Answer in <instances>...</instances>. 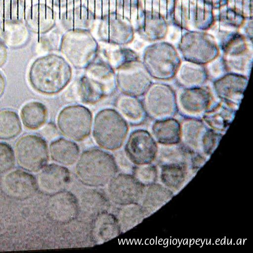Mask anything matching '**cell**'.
<instances>
[{"label":"cell","mask_w":253,"mask_h":253,"mask_svg":"<svg viewBox=\"0 0 253 253\" xmlns=\"http://www.w3.org/2000/svg\"><path fill=\"white\" fill-rule=\"evenodd\" d=\"M66 91L69 102L93 105L112 95L117 88L116 72L104 60L95 61Z\"/></svg>","instance_id":"6da1fadb"},{"label":"cell","mask_w":253,"mask_h":253,"mask_svg":"<svg viewBox=\"0 0 253 253\" xmlns=\"http://www.w3.org/2000/svg\"><path fill=\"white\" fill-rule=\"evenodd\" d=\"M72 67L65 58L50 54L36 59L29 72V80L38 92L45 95L57 94L70 84Z\"/></svg>","instance_id":"7a4b0ae2"},{"label":"cell","mask_w":253,"mask_h":253,"mask_svg":"<svg viewBox=\"0 0 253 253\" xmlns=\"http://www.w3.org/2000/svg\"><path fill=\"white\" fill-rule=\"evenodd\" d=\"M76 174L83 184L90 187L104 186L118 171L114 157L104 149L90 148L80 155Z\"/></svg>","instance_id":"3957f363"},{"label":"cell","mask_w":253,"mask_h":253,"mask_svg":"<svg viewBox=\"0 0 253 253\" xmlns=\"http://www.w3.org/2000/svg\"><path fill=\"white\" fill-rule=\"evenodd\" d=\"M91 132L101 148L115 151L124 144L128 134L129 124L116 109L105 108L93 118Z\"/></svg>","instance_id":"277c9868"},{"label":"cell","mask_w":253,"mask_h":253,"mask_svg":"<svg viewBox=\"0 0 253 253\" xmlns=\"http://www.w3.org/2000/svg\"><path fill=\"white\" fill-rule=\"evenodd\" d=\"M59 49L72 67L86 69L94 62L99 53V45L89 30L75 29L65 31Z\"/></svg>","instance_id":"5b68a950"},{"label":"cell","mask_w":253,"mask_h":253,"mask_svg":"<svg viewBox=\"0 0 253 253\" xmlns=\"http://www.w3.org/2000/svg\"><path fill=\"white\" fill-rule=\"evenodd\" d=\"M182 60L171 44L159 42L147 46L142 56V63L152 79L168 81L174 79Z\"/></svg>","instance_id":"8992f818"},{"label":"cell","mask_w":253,"mask_h":253,"mask_svg":"<svg viewBox=\"0 0 253 253\" xmlns=\"http://www.w3.org/2000/svg\"><path fill=\"white\" fill-rule=\"evenodd\" d=\"M93 119L92 113L88 108L83 104H71L59 112L57 126L65 137L80 142L91 133Z\"/></svg>","instance_id":"52a82bcc"},{"label":"cell","mask_w":253,"mask_h":253,"mask_svg":"<svg viewBox=\"0 0 253 253\" xmlns=\"http://www.w3.org/2000/svg\"><path fill=\"white\" fill-rule=\"evenodd\" d=\"M142 96L147 117L153 121L174 118L177 114L176 92L168 84L152 83Z\"/></svg>","instance_id":"ba28073f"},{"label":"cell","mask_w":253,"mask_h":253,"mask_svg":"<svg viewBox=\"0 0 253 253\" xmlns=\"http://www.w3.org/2000/svg\"><path fill=\"white\" fill-rule=\"evenodd\" d=\"M15 154L18 164L22 169L34 172L43 168L49 158L46 141L35 134L23 136L18 140Z\"/></svg>","instance_id":"9c48e42d"},{"label":"cell","mask_w":253,"mask_h":253,"mask_svg":"<svg viewBox=\"0 0 253 253\" xmlns=\"http://www.w3.org/2000/svg\"><path fill=\"white\" fill-rule=\"evenodd\" d=\"M115 72L117 88L121 93L141 97L153 83L140 59L126 63Z\"/></svg>","instance_id":"30bf717a"},{"label":"cell","mask_w":253,"mask_h":253,"mask_svg":"<svg viewBox=\"0 0 253 253\" xmlns=\"http://www.w3.org/2000/svg\"><path fill=\"white\" fill-rule=\"evenodd\" d=\"M177 113L183 118L201 119L214 102L212 91L207 85L185 88L176 91Z\"/></svg>","instance_id":"8fae6325"},{"label":"cell","mask_w":253,"mask_h":253,"mask_svg":"<svg viewBox=\"0 0 253 253\" xmlns=\"http://www.w3.org/2000/svg\"><path fill=\"white\" fill-rule=\"evenodd\" d=\"M127 158L137 165L149 164L158 154V145L151 132L136 129L129 134L124 147Z\"/></svg>","instance_id":"7c38bea8"},{"label":"cell","mask_w":253,"mask_h":253,"mask_svg":"<svg viewBox=\"0 0 253 253\" xmlns=\"http://www.w3.org/2000/svg\"><path fill=\"white\" fill-rule=\"evenodd\" d=\"M133 175L119 173L108 183V192L112 201L124 206L137 203L141 200L145 187Z\"/></svg>","instance_id":"4fadbf2b"},{"label":"cell","mask_w":253,"mask_h":253,"mask_svg":"<svg viewBox=\"0 0 253 253\" xmlns=\"http://www.w3.org/2000/svg\"><path fill=\"white\" fill-rule=\"evenodd\" d=\"M97 34L100 41L117 46L130 43L134 37L132 24L117 14L100 20Z\"/></svg>","instance_id":"5bb4252c"},{"label":"cell","mask_w":253,"mask_h":253,"mask_svg":"<svg viewBox=\"0 0 253 253\" xmlns=\"http://www.w3.org/2000/svg\"><path fill=\"white\" fill-rule=\"evenodd\" d=\"M221 55L227 73L248 78L253 64V52L244 41H231L221 45Z\"/></svg>","instance_id":"9a60e30c"},{"label":"cell","mask_w":253,"mask_h":253,"mask_svg":"<svg viewBox=\"0 0 253 253\" xmlns=\"http://www.w3.org/2000/svg\"><path fill=\"white\" fill-rule=\"evenodd\" d=\"M249 79L243 75L227 73L212 81V92L220 100L238 109Z\"/></svg>","instance_id":"2e32d148"},{"label":"cell","mask_w":253,"mask_h":253,"mask_svg":"<svg viewBox=\"0 0 253 253\" xmlns=\"http://www.w3.org/2000/svg\"><path fill=\"white\" fill-rule=\"evenodd\" d=\"M183 60L205 65L219 55L215 42L205 38L184 39L179 44Z\"/></svg>","instance_id":"e0dca14e"},{"label":"cell","mask_w":253,"mask_h":253,"mask_svg":"<svg viewBox=\"0 0 253 253\" xmlns=\"http://www.w3.org/2000/svg\"><path fill=\"white\" fill-rule=\"evenodd\" d=\"M47 211L53 220L60 223H67L78 216L79 202L73 194L64 190L51 196Z\"/></svg>","instance_id":"ac0fdd59"},{"label":"cell","mask_w":253,"mask_h":253,"mask_svg":"<svg viewBox=\"0 0 253 253\" xmlns=\"http://www.w3.org/2000/svg\"><path fill=\"white\" fill-rule=\"evenodd\" d=\"M70 180V173L67 168L51 164L42 168L38 176L37 182L42 193L51 196L66 190Z\"/></svg>","instance_id":"d6986e66"},{"label":"cell","mask_w":253,"mask_h":253,"mask_svg":"<svg viewBox=\"0 0 253 253\" xmlns=\"http://www.w3.org/2000/svg\"><path fill=\"white\" fill-rule=\"evenodd\" d=\"M3 185L9 196L19 200L32 197L38 187L37 180L32 175L19 169L7 174L4 177Z\"/></svg>","instance_id":"ffe728a7"},{"label":"cell","mask_w":253,"mask_h":253,"mask_svg":"<svg viewBox=\"0 0 253 253\" xmlns=\"http://www.w3.org/2000/svg\"><path fill=\"white\" fill-rule=\"evenodd\" d=\"M238 109L223 101L213 102L201 119L211 129L226 133L233 121Z\"/></svg>","instance_id":"44dd1931"},{"label":"cell","mask_w":253,"mask_h":253,"mask_svg":"<svg viewBox=\"0 0 253 253\" xmlns=\"http://www.w3.org/2000/svg\"><path fill=\"white\" fill-rule=\"evenodd\" d=\"M179 87L190 88L205 85L209 81L205 65L183 60L174 78Z\"/></svg>","instance_id":"7402d4cb"},{"label":"cell","mask_w":253,"mask_h":253,"mask_svg":"<svg viewBox=\"0 0 253 253\" xmlns=\"http://www.w3.org/2000/svg\"><path fill=\"white\" fill-rule=\"evenodd\" d=\"M121 233L117 217L107 211L96 215L93 219L91 238L95 245H99L118 237Z\"/></svg>","instance_id":"603a6c76"},{"label":"cell","mask_w":253,"mask_h":253,"mask_svg":"<svg viewBox=\"0 0 253 253\" xmlns=\"http://www.w3.org/2000/svg\"><path fill=\"white\" fill-rule=\"evenodd\" d=\"M115 106L131 126L143 125L148 118L142 100L139 97L121 93L115 101Z\"/></svg>","instance_id":"cb8c5ba5"},{"label":"cell","mask_w":253,"mask_h":253,"mask_svg":"<svg viewBox=\"0 0 253 253\" xmlns=\"http://www.w3.org/2000/svg\"><path fill=\"white\" fill-rule=\"evenodd\" d=\"M180 143L190 151L202 152V140L209 127L202 119L183 118L180 122Z\"/></svg>","instance_id":"d4e9b609"},{"label":"cell","mask_w":253,"mask_h":253,"mask_svg":"<svg viewBox=\"0 0 253 253\" xmlns=\"http://www.w3.org/2000/svg\"><path fill=\"white\" fill-rule=\"evenodd\" d=\"M59 17L65 31L75 29L90 31L96 20L92 13L84 3L65 11Z\"/></svg>","instance_id":"484cf974"},{"label":"cell","mask_w":253,"mask_h":253,"mask_svg":"<svg viewBox=\"0 0 253 253\" xmlns=\"http://www.w3.org/2000/svg\"><path fill=\"white\" fill-rule=\"evenodd\" d=\"M151 134L159 144L173 145L180 142V122L174 118L154 121Z\"/></svg>","instance_id":"4316f807"},{"label":"cell","mask_w":253,"mask_h":253,"mask_svg":"<svg viewBox=\"0 0 253 253\" xmlns=\"http://www.w3.org/2000/svg\"><path fill=\"white\" fill-rule=\"evenodd\" d=\"M49 151L54 161L65 166L75 164L80 153L79 146L76 141L66 137L53 140L49 145Z\"/></svg>","instance_id":"83f0119b"},{"label":"cell","mask_w":253,"mask_h":253,"mask_svg":"<svg viewBox=\"0 0 253 253\" xmlns=\"http://www.w3.org/2000/svg\"><path fill=\"white\" fill-rule=\"evenodd\" d=\"M20 117L24 126L31 130L38 129L46 123L48 110L44 104L39 101H30L21 108Z\"/></svg>","instance_id":"f1b7e54d"},{"label":"cell","mask_w":253,"mask_h":253,"mask_svg":"<svg viewBox=\"0 0 253 253\" xmlns=\"http://www.w3.org/2000/svg\"><path fill=\"white\" fill-rule=\"evenodd\" d=\"M79 210L94 218L98 214L107 211L110 203L106 196L95 189L84 192L81 198Z\"/></svg>","instance_id":"f546056e"},{"label":"cell","mask_w":253,"mask_h":253,"mask_svg":"<svg viewBox=\"0 0 253 253\" xmlns=\"http://www.w3.org/2000/svg\"><path fill=\"white\" fill-rule=\"evenodd\" d=\"M170 197L169 192L156 184H150L145 190L141 198V205L146 216L155 212Z\"/></svg>","instance_id":"4dcf8cb0"},{"label":"cell","mask_w":253,"mask_h":253,"mask_svg":"<svg viewBox=\"0 0 253 253\" xmlns=\"http://www.w3.org/2000/svg\"><path fill=\"white\" fill-rule=\"evenodd\" d=\"M146 215L141 205L137 203L123 206L117 218L121 233L131 229L142 221Z\"/></svg>","instance_id":"1f68e13d"},{"label":"cell","mask_w":253,"mask_h":253,"mask_svg":"<svg viewBox=\"0 0 253 253\" xmlns=\"http://www.w3.org/2000/svg\"><path fill=\"white\" fill-rule=\"evenodd\" d=\"M22 126L18 114L10 110L0 111V139H9L18 135Z\"/></svg>","instance_id":"d6a6232c"},{"label":"cell","mask_w":253,"mask_h":253,"mask_svg":"<svg viewBox=\"0 0 253 253\" xmlns=\"http://www.w3.org/2000/svg\"><path fill=\"white\" fill-rule=\"evenodd\" d=\"M103 55L104 60L109 64L115 71L127 62L140 59L135 51L121 46L113 50H103Z\"/></svg>","instance_id":"836d02e7"},{"label":"cell","mask_w":253,"mask_h":253,"mask_svg":"<svg viewBox=\"0 0 253 253\" xmlns=\"http://www.w3.org/2000/svg\"><path fill=\"white\" fill-rule=\"evenodd\" d=\"M120 0H84L83 3L92 13L95 20L118 14Z\"/></svg>","instance_id":"e575fe53"},{"label":"cell","mask_w":253,"mask_h":253,"mask_svg":"<svg viewBox=\"0 0 253 253\" xmlns=\"http://www.w3.org/2000/svg\"><path fill=\"white\" fill-rule=\"evenodd\" d=\"M185 173V166L182 164H169L163 168L162 179L166 185L176 188L184 181Z\"/></svg>","instance_id":"d590c367"},{"label":"cell","mask_w":253,"mask_h":253,"mask_svg":"<svg viewBox=\"0 0 253 253\" xmlns=\"http://www.w3.org/2000/svg\"><path fill=\"white\" fill-rule=\"evenodd\" d=\"M139 0H120L118 15L130 24L138 21Z\"/></svg>","instance_id":"8d00e7d4"},{"label":"cell","mask_w":253,"mask_h":253,"mask_svg":"<svg viewBox=\"0 0 253 253\" xmlns=\"http://www.w3.org/2000/svg\"><path fill=\"white\" fill-rule=\"evenodd\" d=\"M15 163V155L12 147L5 142H0V173L10 170Z\"/></svg>","instance_id":"74e56055"},{"label":"cell","mask_w":253,"mask_h":253,"mask_svg":"<svg viewBox=\"0 0 253 253\" xmlns=\"http://www.w3.org/2000/svg\"><path fill=\"white\" fill-rule=\"evenodd\" d=\"M133 173V175L144 185L151 184L156 178V169L148 164L135 167Z\"/></svg>","instance_id":"f35d334b"},{"label":"cell","mask_w":253,"mask_h":253,"mask_svg":"<svg viewBox=\"0 0 253 253\" xmlns=\"http://www.w3.org/2000/svg\"><path fill=\"white\" fill-rule=\"evenodd\" d=\"M223 134L209 127L205 132L202 144V152L210 155L217 147Z\"/></svg>","instance_id":"ab89813d"},{"label":"cell","mask_w":253,"mask_h":253,"mask_svg":"<svg viewBox=\"0 0 253 253\" xmlns=\"http://www.w3.org/2000/svg\"><path fill=\"white\" fill-rule=\"evenodd\" d=\"M205 66L209 80L211 82L227 73L222 57L220 55Z\"/></svg>","instance_id":"60d3db41"},{"label":"cell","mask_w":253,"mask_h":253,"mask_svg":"<svg viewBox=\"0 0 253 253\" xmlns=\"http://www.w3.org/2000/svg\"><path fill=\"white\" fill-rule=\"evenodd\" d=\"M84 0H57L56 4L60 15L65 11L83 3Z\"/></svg>","instance_id":"b9f144b4"},{"label":"cell","mask_w":253,"mask_h":253,"mask_svg":"<svg viewBox=\"0 0 253 253\" xmlns=\"http://www.w3.org/2000/svg\"><path fill=\"white\" fill-rule=\"evenodd\" d=\"M6 59V50L3 46L0 45V68L4 65Z\"/></svg>","instance_id":"7bdbcfd3"},{"label":"cell","mask_w":253,"mask_h":253,"mask_svg":"<svg viewBox=\"0 0 253 253\" xmlns=\"http://www.w3.org/2000/svg\"><path fill=\"white\" fill-rule=\"evenodd\" d=\"M5 87V80L3 75L0 73V98L3 94Z\"/></svg>","instance_id":"ee69618b"}]
</instances>
